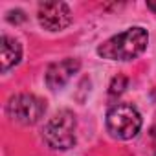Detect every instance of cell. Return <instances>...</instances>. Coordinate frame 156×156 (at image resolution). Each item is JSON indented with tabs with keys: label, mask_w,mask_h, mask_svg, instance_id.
I'll use <instances>...</instances> for the list:
<instances>
[{
	"label": "cell",
	"mask_w": 156,
	"mask_h": 156,
	"mask_svg": "<svg viewBox=\"0 0 156 156\" xmlns=\"http://www.w3.org/2000/svg\"><path fill=\"white\" fill-rule=\"evenodd\" d=\"M147 44H149V33L143 28L136 26L107 39L98 48V53L99 57L108 61H132L145 51Z\"/></svg>",
	"instance_id": "cell-1"
},
{
	"label": "cell",
	"mask_w": 156,
	"mask_h": 156,
	"mask_svg": "<svg viewBox=\"0 0 156 156\" xmlns=\"http://www.w3.org/2000/svg\"><path fill=\"white\" fill-rule=\"evenodd\" d=\"M107 129L112 138L130 140L141 129V116L130 103H116L107 112Z\"/></svg>",
	"instance_id": "cell-2"
},
{
	"label": "cell",
	"mask_w": 156,
	"mask_h": 156,
	"mask_svg": "<svg viewBox=\"0 0 156 156\" xmlns=\"http://www.w3.org/2000/svg\"><path fill=\"white\" fill-rule=\"evenodd\" d=\"M75 114L62 108L44 125V140L51 149H70L75 143Z\"/></svg>",
	"instance_id": "cell-3"
},
{
	"label": "cell",
	"mask_w": 156,
	"mask_h": 156,
	"mask_svg": "<svg viewBox=\"0 0 156 156\" xmlns=\"http://www.w3.org/2000/svg\"><path fill=\"white\" fill-rule=\"evenodd\" d=\"M6 112L13 121H19L22 125H33L44 116L46 103L33 94H17L9 98Z\"/></svg>",
	"instance_id": "cell-4"
},
{
	"label": "cell",
	"mask_w": 156,
	"mask_h": 156,
	"mask_svg": "<svg viewBox=\"0 0 156 156\" xmlns=\"http://www.w3.org/2000/svg\"><path fill=\"white\" fill-rule=\"evenodd\" d=\"M39 22L48 31H61L72 24V11L64 2H42L37 11Z\"/></svg>",
	"instance_id": "cell-5"
},
{
	"label": "cell",
	"mask_w": 156,
	"mask_h": 156,
	"mask_svg": "<svg viewBox=\"0 0 156 156\" xmlns=\"http://www.w3.org/2000/svg\"><path fill=\"white\" fill-rule=\"evenodd\" d=\"M79 68H81V62L77 59H70V57L50 64L48 70H46V85H48V88H51V90L62 88L72 77L79 72Z\"/></svg>",
	"instance_id": "cell-6"
},
{
	"label": "cell",
	"mask_w": 156,
	"mask_h": 156,
	"mask_svg": "<svg viewBox=\"0 0 156 156\" xmlns=\"http://www.w3.org/2000/svg\"><path fill=\"white\" fill-rule=\"evenodd\" d=\"M20 57H22V48L19 41L4 35L0 39V70L8 72L9 68L17 66L20 62Z\"/></svg>",
	"instance_id": "cell-7"
},
{
	"label": "cell",
	"mask_w": 156,
	"mask_h": 156,
	"mask_svg": "<svg viewBox=\"0 0 156 156\" xmlns=\"http://www.w3.org/2000/svg\"><path fill=\"white\" fill-rule=\"evenodd\" d=\"M125 87H127V77H123V75L114 77L110 83V96H119L125 90Z\"/></svg>",
	"instance_id": "cell-8"
},
{
	"label": "cell",
	"mask_w": 156,
	"mask_h": 156,
	"mask_svg": "<svg viewBox=\"0 0 156 156\" xmlns=\"http://www.w3.org/2000/svg\"><path fill=\"white\" fill-rule=\"evenodd\" d=\"M151 138H152V149H154V156H156V127L152 129V132H151Z\"/></svg>",
	"instance_id": "cell-9"
},
{
	"label": "cell",
	"mask_w": 156,
	"mask_h": 156,
	"mask_svg": "<svg viewBox=\"0 0 156 156\" xmlns=\"http://www.w3.org/2000/svg\"><path fill=\"white\" fill-rule=\"evenodd\" d=\"M147 6H149L152 11H156V0H149V2H147Z\"/></svg>",
	"instance_id": "cell-10"
}]
</instances>
